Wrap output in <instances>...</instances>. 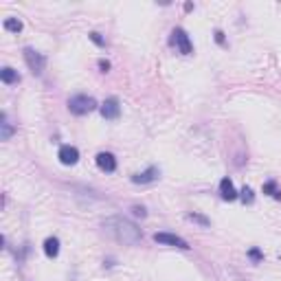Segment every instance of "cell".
<instances>
[{
    "label": "cell",
    "instance_id": "1",
    "mask_svg": "<svg viewBox=\"0 0 281 281\" xmlns=\"http://www.w3.org/2000/svg\"><path fill=\"white\" fill-rule=\"evenodd\" d=\"M103 228H106L108 235H112L116 242L125 244V246H136V244H140V240H143L140 228L132 220L121 218V216L108 218L106 222H103Z\"/></svg>",
    "mask_w": 281,
    "mask_h": 281
},
{
    "label": "cell",
    "instance_id": "2",
    "mask_svg": "<svg viewBox=\"0 0 281 281\" xmlns=\"http://www.w3.org/2000/svg\"><path fill=\"white\" fill-rule=\"evenodd\" d=\"M97 101L90 95H73L68 99V112L75 114V116H84V114H90L92 110H97Z\"/></svg>",
    "mask_w": 281,
    "mask_h": 281
},
{
    "label": "cell",
    "instance_id": "3",
    "mask_svg": "<svg viewBox=\"0 0 281 281\" xmlns=\"http://www.w3.org/2000/svg\"><path fill=\"white\" fill-rule=\"evenodd\" d=\"M22 57H25L29 71H31L33 75H42L44 68H46V55H42L40 51H35L33 46H25V49H22Z\"/></svg>",
    "mask_w": 281,
    "mask_h": 281
},
{
    "label": "cell",
    "instance_id": "4",
    "mask_svg": "<svg viewBox=\"0 0 281 281\" xmlns=\"http://www.w3.org/2000/svg\"><path fill=\"white\" fill-rule=\"evenodd\" d=\"M169 44L178 49V53H180V55H191V53H194V44H191L187 31H184V29H180V27H176L174 31H172Z\"/></svg>",
    "mask_w": 281,
    "mask_h": 281
},
{
    "label": "cell",
    "instance_id": "5",
    "mask_svg": "<svg viewBox=\"0 0 281 281\" xmlns=\"http://www.w3.org/2000/svg\"><path fill=\"white\" fill-rule=\"evenodd\" d=\"M99 112H101V116L106 121H116L121 116V101L116 97H108L99 106Z\"/></svg>",
    "mask_w": 281,
    "mask_h": 281
},
{
    "label": "cell",
    "instance_id": "6",
    "mask_svg": "<svg viewBox=\"0 0 281 281\" xmlns=\"http://www.w3.org/2000/svg\"><path fill=\"white\" fill-rule=\"evenodd\" d=\"M154 242H156V244H165V246H176V248H180V250H189L191 248L189 244H187V240H182L180 235L167 233V231L154 233Z\"/></svg>",
    "mask_w": 281,
    "mask_h": 281
},
{
    "label": "cell",
    "instance_id": "7",
    "mask_svg": "<svg viewBox=\"0 0 281 281\" xmlns=\"http://www.w3.org/2000/svg\"><path fill=\"white\" fill-rule=\"evenodd\" d=\"M57 158H60V162L66 165V167L77 165V162H79V150L75 145H62L60 152H57Z\"/></svg>",
    "mask_w": 281,
    "mask_h": 281
},
{
    "label": "cell",
    "instance_id": "8",
    "mask_svg": "<svg viewBox=\"0 0 281 281\" xmlns=\"http://www.w3.org/2000/svg\"><path fill=\"white\" fill-rule=\"evenodd\" d=\"M95 162H97V167L101 172L106 174H114L116 172V158L112 152H99L97 156H95Z\"/></svg>",
    "mask_w": 281,
    "mask_h": 281
},
{
    "label": "cell",
    "instance_id": "9",
    "mask_svg": "<svg viewBox=\"0 0 281 281\" xmlns=\"http://www.w3.org/2000/svg\"><path fill=\"white\" fill-rule=\"evenodd\" d=\"M160 178V169L156 165H152V167H147L145 172H140V174H132L130 176V180L134 182V184H150L154 180H158Z\"/></svg>",
    "mask_w": 281,
    "mask_h": 281
},
{
    "label": "cell",
    "instance_id": "10",
    "mask_svg": "<svg viewBox=\"0 0 281 281\" xmlns=\"http://www.w3.org/2000/svg\"><path fill=\"white\" fill-rule=\"evenodd\" d=\"M220 196H222V200H226V202H233V200H238L240 198V191L235 189V184L228 176L220 180Z\"/></svg>",
    "mask_w": 281,
    "mask_h": 281
},
{
    "label": "cell",
    "instance_id": "11",
    "mask_svg": "<svg viewBox=\"0 0 281 281\" xmlns=\"http://www.w3.org/2000/svg\"><path fill=\"white\" fill-rule=\"evenodd\" d=\"M13 134H16V125L9 121L7 112L0 114V140H9Z\"/></svg>",
    "mask_w": 281,
    "mask_h": 281
},
{
    "label": "cell",
    "instance_id": "12",
    "mask_svg": "<svg viewBox=\"0 0 281 281\" xmlns=\"http://www.w3.org/2000/svg\"><path fill=\"white\" fill-rule=\"evenodd\" d=\"M42 248H44V255H46L49 260H55V257L60 255V240H57L55 235H51V238L44 240Z\"/></svg>",
    "mask_w": 281,
    "mask_h": 281
},
{
    "label": "cell",
    "instance_id": "13",
    "mask_svg": "<svg viewBox=\"0 0 281 281\" xmlns=\"http://www.w3.org/2000/svg\"><path fill=\"white\" fill-rule=\"evenodd\" d=\"M0 81L7 86L20 84V73L16 68H11V66H3V68H0Z\"/></svg>",
    "mask_w": 281,
    "mask_h": 281
},
{
    "label": "cell",
    "instance_id": "14",
    "mask_svg": "<svg viewBox=\"0 0 281 281\" xmlns=\"http://www.w3.org/2000/svg\"><path fill=\"white\" fill-rule=\"evenodd\" d=\"M3 27H5V31H9V33H20L25 25H22V20H18V18H7L3 22Z\"/></svg>",
    "mask_w": 281,
    "mask_h": 281
},
{
    "label": "cell",
    "instance_id": "15",
    "mask_svg": "<svg viewBox=\"0 0 281 281\" xmlns=\"http://www.w3.org/2000/svg\"><path fill=\"white\" fill-rule=\"evenodd\" d=\"M262 191H264L266 196H272V198H275V200H281V191L277 189V182H275V180H268V182H264Z\"/></svg>",
    "mask_w": 281,
    "mask_h": 281
},
{
    "label": "cell",
    "instance_id": "16",
    "mask_svg": "<svg viewBox=\"0 0 281 281\" xmlns=\"http://www.w3.org/2000/svg\"><path fill=\"white\" fill-rule=\"evenodd\" d=\"M187 220L189 222H196V224H200V226H211V220L206 218V216H202V213H187Z\"/></svg>",
    "mask_w": 281,
    "mask_h": 281
},
{
    "label": "cell",
    "instance_id": "17",
    "mask_svg": "<svg viewBox=\"0 0 281 281\" xmlns=\"http://www.w3.org/2000/svg\"><path fill=\"white\" fill-rule=\"evenodd\" d=\"M240 200H242L244 204H253V202H255V194H253V189H250V187H244V189L240 191Z\"/></svg>",
    "mask_w": 281,
    "mask_h": 281
},
{
    "label": "cell",
    "instance_id": "18",
    "mask_svg": "<svg viewBox=\"0 0 281 281\" xmlns=\"http://www.w3.org/2000/svg\"><path fill=\"white\" fill-rule=\"evenodd\" d=\"M88 38H90V42L97 44L99 49H106V40L101 38V33H97V31H90V33H88Z\"/></svg>",
    "mask_w": 281,
    "mask_h": 281
},
{
    "label": "cell",
    "instance_id": "19",
    "mask_svg": "<svg viewBox=\"0 0 281 281\" xmlns=\"http://www.w3.org/2000/svg\"><path fill=\"white\" fill-rule=\"evenodd\" d=\"M248 257H250V262L260 264V262L264 260V253H262V250H260V248H257V246H255V248H250V250H248Z\"/></svg>",
    "mask_w": 281,
    "mask_h": 281
},
{
    "label": "cell",
    "instance_id": "20",
    "mask_svg": "<svg viewBox=\"0 0 281 281\" xmlns=\"http://www.w3.org/2000/svg\"><path fill=\"white\" fill-rule=\"evenodd\" d=\"M130 211L134 213L136 218H147V209H145V206H140V204H134V206H132Z\"/></svg>",
    "mask_w": 281,
    "mask_h": 281
},
{
    "label": "cell",
    "instance_id": "21",
    "mask_svg": "<svg viewBox=\"0 0 281 281\" xmlns=\"http://www.w3.org/2000/svg\"><path fill=\"white\" fill-rule=\"evenodd\" d=\"M213 35H216V42L220 44V46H226V35H224V31H222V29H218V31L213 33Z\"/></svg>",
    "mask_w": 281,
    "mask_h": 281
},
{
    "label": "cell",
    "instance_id": "22",
    "mask_svg": "<svg viewBox=\"0 0 281 281\" xmlns=\"http://www.w3.org/2000/svg\"><path fill=\"white\" fill-rule=\"evenodd\" d=\"M99 71L101 73H108L110 71V62L108 60H99Z\"/></svg>",
    "mask_w": 281,
    "mask_h": 281
},
{
    "label": "cell",
    "instance_id": "23",
    "mask_svg": "<svg viewBox=\"0 0 281 281\" xmlns=\"http://www.w3.org/2000/svg\"><path fill=\"white\" fill-rule=\"evenodd\" d=\"M103 266H108L110 268V266H114V260H103Z\"/></svg>",
    "mask_w": 281,
    "mask_h": 281
}]
</instances>
